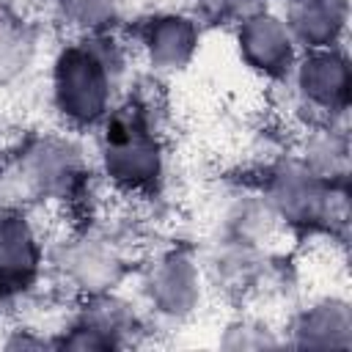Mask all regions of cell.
Listing matches in <instances>:
<instances>
[{"label":"cell","instance_id":"3957f363","mask_svg":"<svg viewBox=\"0 0 352 352\" xmlns=\"http://www.w3.org/2000/svg\"><path fill=\"white\" fill-rule=\"evenodd\" d=\"M28 228L19 217H8L0 223V270L3 275H22L33 267V245Z\"/></svg>","mask_w":352,"mask_h":352},{"label":"cell","instance_id":"7a4b0ae2","mask_svg":"<svg viewBox=\"0 0 352 352\" xmlns=\"http://www.w3.org/2000/svg\"><path fill=\"white\" fill-rule=\"evenodd\" d=\"M58 94L63 110L80 118H96L104 104V77L99 72V60L88 52H69L60 60L58 72Z\"/></svg>","mask_w":352,"mask_h":352},{"label":"cell","instance_id":"6da1fadb","mask_svg":"<svg viewBox=\"0 0 352 352\" xmlns=\"http://www.w3.org/2000/svg\"><path fill=\"white\" fill-rule=\"evenodd\" d=\"M107 162L116 179L129 184H140L157 173L154 140L138 118L129 121L126 116H118L113 124H107Z\"/></svg>","mask_w":352,"mask_h":352}]
</instances>
